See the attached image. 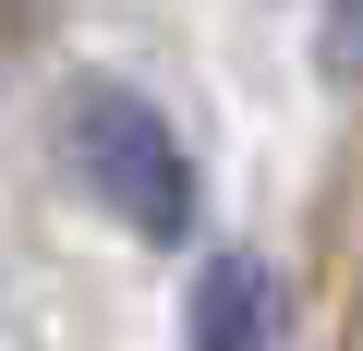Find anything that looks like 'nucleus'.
<instances>
[{
	"label": "nucleus",
	"mask_w": 363,
	"mask_h": 351,
	"mask_svg": "<svg viewBox=\"0 0 363 351\" xmlns=\"http://www.w3.org/2000/svg\"><path fill=\"white\" fill-rule=\"evenodd\" d=\"M61 145L85 169V194L133 230V243H194V157H182V133L121 85V73H85L61 97Z\"/></svg>",
	"instance_id": "1"
},
{
	"label": "nucleus",
	"mask_w": 363,
	"mask_h": 351,
	"mask_svg": "<svg viewBox=\"0 0 363 351\" xmlns=\"http://www.w3.org/2000/svg\"><path fill=\"white\" fill-rule=\"evenodd\" d=\"M182 339L194 351H279V279H267V255H206Z\"/></svg>",
	"instance_id": "2"
},
{
	"label": "nucleus",
	"mask_w": 363,
	"mask_h": 351,
	"mask_svg": "<svg viewBox=\"0 0 363 351\" xmlns=\"http://www.w3.org/2000/svg\"><path fill=\"white\" fill-rule=\"evenodd\" d=\"M327 73H339V85L363 73V0H327Z\"/></svg>",
	"instance_id": "3"
}]
</instances>
